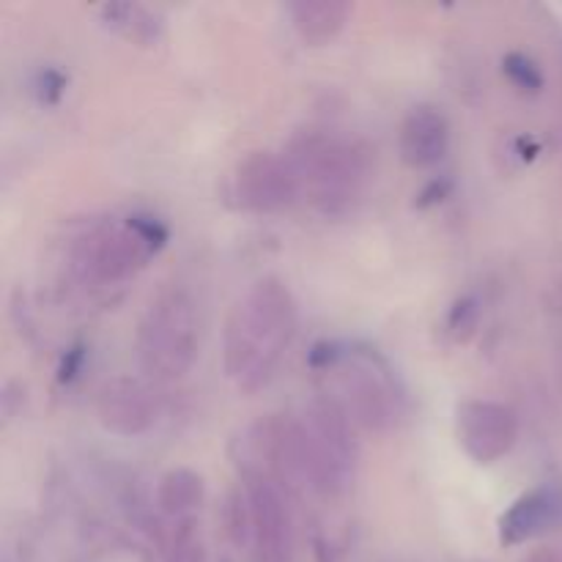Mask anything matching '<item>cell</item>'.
I'll list each match as a JSON object with an SVG mask.
<instances>
[{
	"mask_svg": "<svg viewBox=\"0 0 562 562\" xmlns=\"http://www.w3.org/2000/svg\"><path fill=\"white\" fill-rule=\"evenodd\" d=\"M296 302L280 278L256 280L225 324L223 366L241 393L267 387L296 335Z\"/></svg>",
	"mask_w": 562,
	"mask_h": 562,
	"instance_id": "1",
	"label": "cell"
},
{
	"mask_svg": "<svg viewBox=\"0 0 562 562\" xmlns=\"http://www.w3.org/2000/svg\"><path fill=\"white\" fill-rule=\"evenodd\" d=\"M305 195L322 212L351 206L371 176V151L360 140L327 130H305L291 137L283 154Z\"/></svg>",
	"mask_w": 562,
	"mask_h": 562,
	"instance_id": "2",
	"label": "cell"
},
{
	"mask_svg": "<svg viewBox=\"0 0 562 562\" xmlns=\"http://www.w3.org/2000/svg\"><path fill=\"white\" fill-rule=\"evenodd\" d=\"M311 366L327 379L329 404L338 406L351 423L373 434L393 428L398 420V393L387 366L373 351H355L344 344H318Z\"/></svg>",
	"mask_w": 562,
	"mask_h": 562,
	"instance_id": "3",
	"label": "cell"
},
{
	"mask_svg": "<svg viewBox=\"0 0 562 562\" xmlns=\"http://www.w3.org/2000/svg\"><path fill=\"white\" fill-rule=\"evenodd\" d=\"M168 241V228L148 214L124 223H102L82 234L71 250V267L88 285H113L146 267Z\"/></svg>",
	"mask_w": 562,
	"mask_h": 562,
	"instance_id": "4",
	"label": "cell"
},
{
	"mask_svg": "<svg viewBox=\"0 0 562 562\" xmlns=\"http://www.w3.org/2000/svg\"><path fill=\"white\" fill-rule=\"evenodd\" d=\"M198 357L195 302L181 285L159 291L137 327V362L148 379H181Z\"/></svg>",
	"mask_w": 562,
	"mask_h": 562,
	"instance_id": "5",
	"label": "cell"
},
{
	"mask_svg": "<svg viewBox=\"0 0 562 562\" xmlns=\"http://www.w3.org/2000/svg\"><path fill=\"white\" fill-rule=\"evenodd\" d=\"M228 198L241 212L269 214L291 206L300 198V184L289 159L274 151H250L231 173Z\"/></svg>",
	"mask_w": 562,
	"mask_h": 562,
	"instance_id": "6",
	"label": "cell"
},
{
	"mask_svg": "<svg viewBox=\"0 0 562 562\" xmlns=\"http://www.w3.org/2000/svg\"><path fill=\"white\" fill-rule=\"evenodd\" d=\"M456 437L475 464H497L514 450L519 420L510 406L470 398L456 409Z\"/></svg>",
	"mask_w": 562,
	"mask_h": 562,
	"instance_id": "7",
	"label": "cell"
},
{
	"mask_svg": "<svg viewBox=\"0 0 562 562\" xmlns=\"http://www.w3.org/2000/svg\"><path fill=\"white\" fill-rule=\"evenodd\" d=\"M245 492L252 510V562H289L294 530L278 483L245 467Z\"/></svg>",
	"mask_w": 562,
	"mask_h": 562,
	"instance_id": "8",
	"label": "cell"
},
{
	"mask_svg": "<svg viewBox=\"0 0 562 562\" xmlns=\"http://www.w3.org/2000/svg\"><path fill=\"white\" fill-rule=\"evenodd\" d=\"M97 417L115 437H140L157 423V401L140 379L115 376L99 390Z\"/></svg>",
	"mask_w": 562,
	"mask_h": 562,
	"instance_id": "9",
	"label": "cell"
},
{
	"mask_svg": "<svg viewBox=\"0 0 562 562\" xmlns=\"http://www.w3.org/2000/svg\"><path fill=\"white\" fill-rule=\"evenodd\" d=\"M450 124L434 104H417L404 115L398 130V151L409 168H431L448 154Z\"/></svg>",
	"mask_w": 562,
	"mask_h": 562,
	"instance_id": "10",
	"label": "cell"
},
{
	"mask_svg": "<svg viewBox=\"0 0 562 562\" xmlns=\"http://www.w3.org/2000/svg\"><path fill=\"white\" fill-rule=\"evenodd\" d=\"M554 514H558V503H554L552 492L538 488V492L525 494L499 519V541L505 547H519V543L541 536L554 521Z\"/></svg>",
	"mask_w": 562,
	"mask_h": 562,
	"instance_id": "11",
	"label": "cell"
},
{
	"mask_svg": "<svg viewBox=\"0 0 562 562\" xmlns=\"http://www.w3.org/2000/svg\"><path fill=\"white\" fill-rule=\"evenodd\" d=\"M351 5L344 0H300L289 5L291 25L302 42L324 44L344 31Z\"/></svg>",
	"mask_w": 562,
	"mask_h": 562,
	"instance_id": "12",
	"label": "cell"
},
{
	"mask_svg": "<svg viewBox=\"0 0 562 562\" xmlns=\"http://www.w3.org/2000/svg\"><path fill=\"white\" fill-rule=\"evenodd\" d=\"M203 494H206V486H203V477L195 470L173 467V470L159 477L157 505L170 519H190L192 510L201 508Z\"/></svg>",
	"mask_w": 562,
	"mask_h": 562,
	"instance_id": "13",
	"label": "cell"
},
{
	"mask_svg": "<svg viewBox=\"0 0 562 562\" xmlns=\"http://www.w3.org/2000/svg\"><path fill=\"white\" fill-rule=\"evenodd\" d=\"M99 14H102L104 25L137 44L157 42L159 31H162V22L157 20V14L140 3H104Z\"/></svg>",
	"mask_w": 562,
	"mask_h": 562,
	"instance_id": "14",
	"label": "cell"
},
{
	"mask_svg": "<svg viewBox=\"0 0 562 562\" xmlns=\"http://www.w3.org/2000/svg\"><path fill=\"white\" fill-rule=\"evenodd\" d=\"M165 562H203V547L198 541L195 521L176 519V525L168 530V538L162 541Z\"/></svg>",
	"mask_w": 562,
	"mask_h": 562,
	"instance_id": "15",
	"label": "cell"
},
{
	"mask_svg": "<svg viewBox=\"0 0 562 562\" xmlns=\"http://www.w3.org/2000/svg\"><path fill=\"white\" fill-rule=\"evenodd\" d=\"M477 324H481V302L475 296H461L445 318V335L453 344H470L477 333Z\"/></svg>",
	"mask_w": 562,
	"mask_h": 562,
	"instance_id": "16",
	"label": "cell"
},
{
	"mask_svg": "<svg viewBox=\"0 0 562 562\" xmlns=\"http://www.w3.org/2000/svg\"><path fill=\"white\" fill-rule=\"evenodd\" d=\"M503 71L516 88L527 93H538L543 88V71L530 55L525 53H508L503 58Z\"/></svg>",
	"mask_w": 562,
	"mask_h": 562,
	"instance_id": "17",
	"label": "cell"
},
{
	"mask_svg": "<svg viewBox=\"0 0 562 562\" xmlns=\"http://www.w3.org/2000/svg\"><path fill=\"white\" fill-rule=\"evenodd\" d=\"M64 88H66V77L60 75L58 69H44L38 75L36 82V93L44 104H55L60 97H64Z\"/></svg>",
	"mask_w": 562,
	"mask_h": 562,
	"instance_id": "18",
	"label": "cell"
},
{
	"mask_svg": "<svg viewBox=\"0 0 562 562\" xmlns=\"http://www.w3.org/2000/svg\"><path fill=\"white\" fill-rule=\"evenodd\" d=\"M80 362H82V346H75L71 351H66L64 362H60V371H58L60 382H69V379H75L77 371H80Z\"/></svg>",
	"mask_w": 562,
	"mask_h": 562,
	"instance_id": "19",
	"label": "cell"
},
{
	"mask_svg": "<svg viewBox=\"0 0 562 562\" xmlns=\"http://www.w3.org/2000/svg\"><path fill=\"white\" fill-rule=\"evenodd\" d=\"M525 562H560V558L552 552H536V554H530Z\"/></svg>",
	"mask_w": 562,
	"mask_h": 562,
	"instance_id": "20",
	"label": "cell"
}]
</instances>
